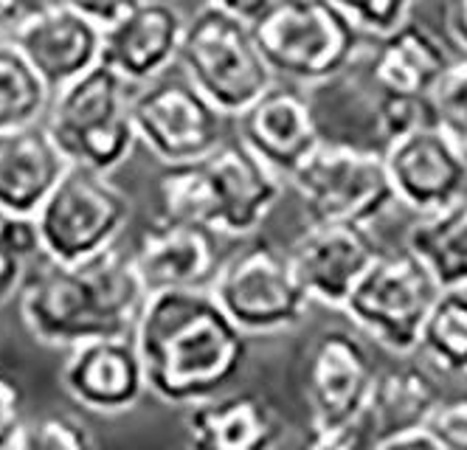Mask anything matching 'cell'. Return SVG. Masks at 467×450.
Listing matches in <instances>:
<instances>
[{
  "mask_svg": "<svg viewBox=\"0 0 467 450\" xmlns=\"http://www.w3.org/2000/svg\"><path fill=\"white\" fill-rule=\"evenodd\" d=\"M150 392L170 405L220 394L245 366L248 335L228 319L212 290H158L132 327Z\"/></svg>",
  "mask_w": 467,
  "mask_h": 450,
  "instance_id": "cell-1",
  "label": "cell"
},
{
  "mask_svg": "<svg viewBox=\"0 0 467 450\" xmlns=\"http://www.w3.org/2000/svg\"><path fill=\"white\" fill-rule=\"evenodd\" d=\"M17 296L31 338L68 350L85 338L132 332L147 288L130 251L113 242L74 262L46 259Z\"/></svg>",
  "mask_w": 467,
  "mask_h": 450,
  "instance_id": "cell-2",
  "label": "cell"
},
{
  "mask_svg": "<svg viewBox=\"0 0 467 450\" xmlns=\"http://www.w3.org/2000/svg\"><path fill=\"white\" fill-rule=\"evenodd\" d=\"M375 380L372 355L355 332H318L305 361V400L310 411L305 442L318 450L372 447L366 411Z\"/></svg>",
  "mask_w": 467,
  "mask_h": 450,
  "instance_id": "cell-3",
  "label": "cell"
},
{
  "mask_svg": "<svg viewBox=\"0 0 467 450\" xmlns=\"http://www.w3.org/2000/svg\"><path fill=\"white\" fill-rule=\"evenodd\" d=\"M127 90L130 82L105 62L54 90L43 124L71 163L110 175L130 158L139 135L132 124V96Z\"/></svg>",
  "mask_w": 467,
  "mask_h": 450,
  "instance_id": "cell-4",
  "label": "cell"
},
{
  "mask_svg": "<svg viewBox=\"0 0 467 450\" xmlns=\"http://www.w3.org/2000/svg\"><path fill=\"white\" fill-rule=\"evenodd\" d=\"M276 77L324 85L355 68L363 34L329 0H276L251 23Z\"/></svg>",
  "mask_w": 467,
  "mask_h": 450,
  "instance_id": "cell-5",
  "label": "cell"
},
{
  "mask_svg": "<svg viewBox=\"0 0 467 450\" xmlns=\"http://www.w3.org/2000/svg\"><path fill=\"white\" fill-rule=\"evenodd\" d=\"M287 181L302 200L307 223L372 225L397 203L383 150L341 138H321Z\"/></svg>",
  "mask_w": 467,
  "mask_h": 450,
  "instance_id": "cell-6",
  "label": "cell"
},
{
  "mask_svg": "<svg viewBox=\"0 0 467 450\" xmlns=\"http://www.w3.org/2000/svg\"><path fill=\"white\" fill-rule=\"evenodd\" d=\"M178 65L220 113L234 119L276 82L251 23L212 6L186 23Z\"/></svg>",
  "mask_w": 467,
  "mask_h": 450,
  "instance_id": "cell-7",
  "label": "cell"
},
{
  "mask_svg": "<svg viewBox=\"0 0 467 450\" xmlns=\"http://www.w3.org/2000/svg\"><path fill=\"white\" fill-rule=\"evenodd\" d=\"M209 290L245 335L293 330L313 301L298 282L287 248L271 239H251L223 259Z\"/></svg>",
  "mask_w": 467,
  "mask_h": 450,
  "instance_id": "cell-8",
  "label": "cell"
},
{
  "mask_svg": "<svg viewBox=\"0 0 467 450\" xmlns=\"http://www.w3.org/2000/svg\"><path fill=\"white\" fill-rule=\"evenodd\" d=\"M440 293V282L409 248L380 251L341 309L386 350L411 355Z\"/></svg>",
  "mask_w": 467,
  "mask_h": 450,
  "instance_id": "cell-9",
  "label": "cell"
},
{
  "mask_svg": "<svg viewBox=\"0 0 467 450\" xmlns=\"http://www.w3.org/2000/svg\"><path fill=\"white\" fill-rule=\"evenodd\" d=\"M130 212V197L108 172L71 163L37 209L43 256L74 262L113 246Z\"/></svg>",
  "mask_w": 467,
  "mask_h": 450,
  "instance_id": "cell-10",
  "label": "cell"
},
{
  "mask_svg": "<svg viewBox=\"0 0 467 450\" xmlns=\"http://www.w3.org/2000/svg\"><path fill=\"white\" fill-rule=\"evenodd\" d=\"M383 161L400 205L431 215L467 194V147L440 121H420L383 144Z\"/></svg>",
  "mask_w": 467,
  "mask_h": 450,
  "instance_id": "cell-11",
  "label": "cell"
},
{
  "mask_svg": "<svg viewBox=\"0 0 467 450\" xmlns=\"http://www.w3.org/2000/svg\"><path fill=\"white\" fill-rule=\"evenodd\" d=\"M225 119L189 79H155L132 96L139 141L163 166L214 152L225 141Z\"/></svg>",
  "mask_w": 467,
  "mask_h": 450,
  "instance_id": "cell-12",
  "label": "cell"
},
{
  "mask_svg": "<svg viewBox=\"0 0 467 450\" xmlns=\"http://www.w3.org/2000/svg\"><path fill=\"white\" fill-rule=\"evenodd\" d=\"M59 383L74 403L96 413H124L150 392L147 366L132 332L96 335L68 346Z\"/></svg>",
  "mask_w": 467,
  "mask_h": 450,
  "instance_id": "cell-13",
  "label": "cell"
},
{
  "mask_svg": "<svg viewBox=\"0 0 467 450\" xmlns=\"http://www.w3.org/2000/svg\"><path fill=\"white\" fill-rule=\"evenodd\" d=\"M380 251L383 248L369 234V225L355 223H307V228L287 246L290 262L307 296L338 309Z\"/></svg>",
  "mask_w": 467,
  "mask_h": 450,
  "instance_id": "cell-14",
  "label": "cell"
},
{
  "mask_svg": "<svg viewBox=\"0 0 467 450\" xmlns=\"http://www.w3.org/2000/svg\"><path fill=\"white\" fill-rule=\"evenodd\" d=\"M12 43L37 68L51 90H59L102 62V28L59 0L26 9L12 31Z\"/></svg>",
  "mask_w": 467,
  "mask_h": 450,
  "instance_id": "cell-15",
  "label": "cell"
},
{
  "mask_svg": "<svg viewBox=\"0 0 467 450\" xmlns=\"http://www.w3.org/2000/svg\"><path fill=\"white\" fill-rule=\"evenodd\" d=\"M186 23L166 0H136L102 28V62L130 85L155 82L181 59Z\"/></svg>",
  "mask_w": 467,
  "mask_h": 450,
  "instance_id": "cell-16",
  "label": "cell"
},
{
  "mask_svg": "<svg viewBox=\"0 0 467 450\" xmlns=\"http://www.w3.org/2000/svg\"><path fill=\"white\" fill-rule=\"evenodd\" d=\"M203 161L214 192V231L228 236L256 234L282 197V175L240 138L223 141Z\"/></svg>",
  "mask_w": 467,
  "mask_h": 450,
  "instance_id": "cell-17",
  "label": "cell"
},
{
  "mask_svg": "<svg viewBox=\"0 0 467 450\" xmlns=\"http://www.w3.org/2000/svg\"><path fill=\"white\" fill-rule=\"evenodd\" d=\"M147 293L209 290L220 270L217 231L155 217L130 251Z\"/></svg>",
  "mask_w": 467,
  "mask_h": 450,
  "instance_id": "cell-18",
  "label": "cell"
},
{
  "mask_svg": "<svg viewBox=\"0 0 467 450\" xmlns=\"http://www.w3.org/2000/svg\"><path fill=\"white\" fill-rule=\"evenodd\" d=\"M237 119L240 141L282 178H287L324 138L313 101L302 90L276 82Z\"/></svg>",
  "mask_w": 467,
  "mask_h": 450,
  "instance_id": "cell-19",
  "label": "cell"
},
{
  "mask_svg": "<svg viewBox=\"0 0 467 450\" xmlns=\"http://www.w3.org/2000/svg\"><path fill=\"white\" fill-rule=\"evenodd\" d=\"M375 40L378 43L366 57V85L372 90V99H431L453 62L437 34L417 20H406Z\"/></svg>",
  "mask_w": 467,
  "mask_h": 450,
  "instance_id": "cell-20",
  "label": "cell"
},
{
  "mask_svg": "<svg viewBox=\"0 0 467 450\" xmlns=\"http://www.w3.org/2000/svg\"><path fill=\"white\" fill-rule=\"evenodd\" d=\"M183 434L197 450H268L282 442L285 420L256 392L214 394L186 405Z\"/></svg>",
  "mask_w": 467,
  "mask_h": 450,
  "instance_id": "cell-21",
  "label": "cell"
},
{
  "mask_svg": "<svg viewBox=\"0 0 467 450\" xmlns=\"http://www.w3.org/2000/svg\"><path fill=\"white\" fill-rule=\"evenodd\" d=\"M68 166L46 124L0 130V209L37 215Z\"/></svg>",
  "mask_w": 467,
  "mask_h": 450,
  "instance_id": "cell-22",
  "label": "cell"
},
{
  "mask_svg": "<svg viewBox=\"0 0 467 450\" xmlns=\"http://www.w3.org/2000/svg\"><path fill=\"white\" fill-rule=\"evenodd\" d=\"M440 400L442 394L433 383V377L417 363H400L378 372L369 411H366L372 447L389 434L428 423Z\"/></svg>",
  "mask_w": 467,
  "mask_h": 450,
  "instance_id": "cell-23",
  "label": "cell"
},
{
  "mask_svg": "<svg viewBox=\"0 0 467 450\" xmlns=\"http://www.w3.org/2000/svg\"><path fill=\"white\" fill-rule=\"evenodd\" d=\"M406 248L431 270L442 290H467V194L440 212L420 215Z\"/></svg>",
  "mask_w": 467,
  "mask_h": 450,
  "instance_id": "cell-24",
  "label": "cell"
},
{
  "mask_svg": "<svg viewBox=\"0 0 467 450\" xmlns=\"http://www.w3.org/2000/svg\"><path fill=\"white\" fill-rule=\"evenodd\" d=\"M54 90L37 74L23 51L9 40H0V130L35 124L46 116Z\"/></svg>",
  "mask_w": 467,
  "mask_h": 450,
  "instance_id": "cell-25",
  "label": "cell"
},
{
  "mask_svg": "<svg viewBox=\"0 0 467 450\" xmlns=\"http://www.w3.org/2000/svg\"><path fill=\"white\" fill-rule=\"evenodd\" d=\"M420 352L448 374H467V290L451 288L433 301L420 332Z\"/></svg>",
  "mask_w": 467,
  "mask_h": 450,
  "instance_id": "cell-26",
  "label": "cell"
},
{
  "mask_svg": "<svg viewBox=\"0 0 467 450\" xmlns=\"http://www.w3.org/2000/svg\"><path fill=\"white\" fill-rule=\"evenodd\" d=\"M158 217L214 231V192L203 158L163 166L158 178Z\"/></svg>",
  "mask_w": 467,
  "mask_h": 450,
  "instance_id": "cell-27",
  "label": "cell"
},
{
  "mask_svg": "<svg viewBox=\"0 0 467 450\" xmlns=\"http://www.w3.org/2000/svg\"><path fill=\"white\" fill-rule=\"evenodd\" d=\"M93 431L74 413L51 411L20 423L9 450H88L93 447Z\"/></svg>",
  "mask_w": 467,
  "mask_h": 450,
  "instance_id": "cell-28",
  "label": "cell"
},
{
  "mask_svg": "<svg viewBox=\"0 0 467 450\" xmlns=\"http://www.w3.org/2000/svg\"><path fill=\"white\" fill-rule=\"evenodd\" d=\"M329 4L341 9L360 34L380 37L411 20L417 0H329Z\"/></svg>",
  "mask_w": 467,
  "mask_h": 450,
  "instance_id": "cell-29",
  "label": "cell"
},
{
  "mask_svg": "<svg viewBox=\"0 0 467 450\" xmlns=\"http://www.w3.org/2000/svg\"><path fill=\"white\" fill-rule=\"evenodd\" d=\"M437 119L467 147V51L462 59H453L448 74L431 96Z\"/></svg>",
  "mask_w": 467,
  "mask_h": 450,
  "instance_id": "cell-30",
  "label": "cell"
},
{
  "mask_svg": "<svg viewBox=\"0 0 467 450\" xmlns=\"http://www.w3.org/2000/svg\"><path fill=\"white\" fill-rule=\"evenodd\" d=\"M0 242H4L6 251H12L23 262L35 259L37 254L43 256L37 215H23V212L0 209Z\"/></svg>",
  "mask_w": 467,
  "mask_h": 450,
  "instance_id": "cell-31",
  "label": "cell"
},
{
  "mask_svg": "<svg viewBox=\"0 0 467 450\" xmlns=\"http://www.w3.org/2000/svg\"><path fill=\"white\" fill-rule=\"evenodd\" d=\"M428 425L437 434L442 450H467V394L440 400Z\"/></svg>",
  "mask_w": 467,
  "mask_h": 450,
  "instance_id": "cell-32",
  "label": "cell"
},
{
  "mask_svg": "<svg viewBox=\"0 0 467 450\" xmlns=\"http://www.w3.org/2000/svg\"><path fill=\"white\" fill-rule=\"evenodd\" d=\"M23 423V386L15 374L0 369V450H9Z\"/></svg>",
  "mask_w": 467,
  "mask_h": 450,
  "instance_id": "cell-33",
  "label": "cell"
},
{
  "mask_svg": "<svg viewBox=\"0 0 467 450\" xmlns=\"http://www.w3.org/2000/svg\"><path fill=\"white\" fill-rule=\"evenodd\" d=\"M59 4L77 9L79 15H85L90 23H96L99 28H108L110 23H116L136 0H59Z\"/></svg>",
  "mask_w": 467,
  "mask_h": 450,
  "instance_id": "cell-34",
  "label": "cell"
},
{
  "mask_svg": "<svg viewBox=\"0 0 467 450\" xmlns=\"http://www.w3.org/2000/svg\"><path fill=\"white\" fill-rule=\"evenodd\" d=\"M23 270H26V262L17 259L12 251L4 248V242H0V307H4L9 298H15L23 288Z\"/></svg>",
  "mask_w": 467,
  "mask_h": 450,
  "instance_id": "cell-35",
  "label": "cell"
},
{
  "mask_svg": "<svg viewBox=\"0 0 467 450\" xmlns=\"http://www.w3.org/2000/svg\"><path fill=\"white\" fill-rule=\"evenodd\" d=\"M375 447H431V450H442L437 434L431 431L428 423L403 428V431H397V434H389V436H383Z\"/></svg>",
  "mask_w": 467,
  "mask_h": 450,
  "instance_id": "cell-36",
  "label": "cell"
},
{
  "mask_svg": "<svg viewBox=\"0 0 467 450\" xmlns=\"http://www.w3.org/2000/svg\"><path fill=\"white\" fill-rule=\"evenodd\" d=\"M203 4L212 6V9H220L225 15L240 17L245 23H254L262 12H268L276 0H203Z\"/></svg>",
  "mask_w": 467,
  "mask_h": 450,
  "instance_id": "cell-37",
  "label": "cell"
},
{
  "mask_svg": "<svg viewBox=\"0 0 467 450\" xmlns=\"http://www.w3.org/2000/svg\"><path fill=\"white\" fill-rule=\"evenodd\" d=\"M445 26L451 40L467 51V0H448L445 4Z\"/></svg>",
  "mask_w": 467,
  "mask_h": 450,
  "instance_id": "cell-38",
  "label": "cell"
},
{
  "mask_svg": "<svg viewBox=\"0 0 467 450\" xmlns=\"http://www.w3.org/2000/svg\"><path fill=\"white\" fill-rule=\"evenodd\" d=\"M26 9L20 6V0H0V40H9L12 31Z\"/></svg>",
  "mask_w": 467,
  "mask_h": 450,
  "instance_id": "cell-39",
  "label": "cell"
}]
</instances>
